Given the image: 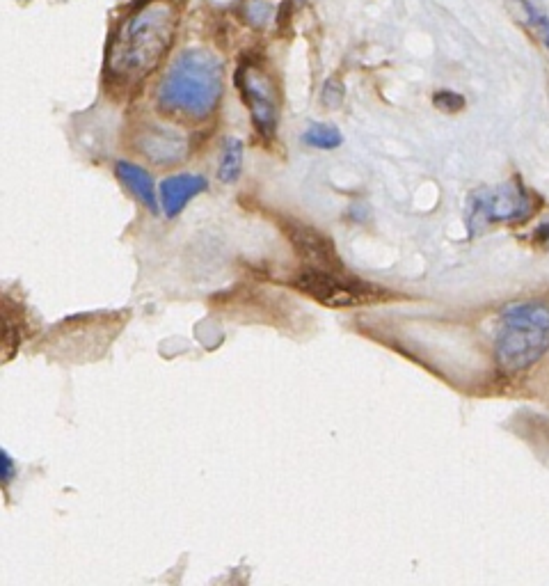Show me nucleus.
Returning <instances> with one entry per match:
<instances>
[{
  "label": "nucleus",
  "instance_id": "4",
  "mask_svg": "<svg viewBox=\"0 0 549 586\" xmlns=\"http://www.w3.org/2000/svg\"><path fill=\"white\" fill-rule=\"evenodd\" d=\"M291 287L305 293L323 307L332 310H346V307H366L376 303H387L394 298V293L378 287V284L360 280V277L348 273L346 268L328 271V268L302 266L291 277Z\"/></svg>",
  "mask_w": 549,
  "mask_h": 586
},
{
  "label": "nucleus",
  "instance_id": "8",
  "mask_svg": "<svg viewBox=\"0 0 549 586\" xmlns=\"http://www.w3.org/2000/svg\"><path fill=\"white\" fill-rule=\"evenodd\" d=\"M138 152L147 156L151 163L158 165H172L179 163L188 154V140L177 129H167V126L149 124L138 133Z\"/></svg>",
  "mask_w": 549,
  "mask_h": 586
},
{
  "label": "nucleus",
  "instance_id": "16",
  "mask_svg": "<svg viewBox=\"0 0 549 586\" xmlns=\"http://www.w3.org/2000/svg\"><path fill=\"white\" fill-rule=\"evenodd\" d=\"M0 479H3L5 488L17 479V463L12 461V456L5 449H0Z\"/></svg>",
  "mask_w": 549,
  "mask_h": 586
},
{
  "label": "nucleus",
  "instance_id": "13",
  "mask_svg": "<svg viewBox=\"0 0 549 586\" xmlns=\"http://www.w3.org/2000/svg\"><path fill=\"white\" fill-rule=\"evenodd\" d=\"M302 142H305V145H309V147H314V149H323V152H330V149L341 147V142H344V136H341L337 126L316 122L305 131V136H302Z\"/></svg>",
  "mask_w": 549,
  "mask_h": 586
},
{
  "label": "nucleus",
  "instance_id": "12",
  "mask_svg": "<svg viewBox=\"0 0 549 586\" xmlns=\"http://www.w3.org/2000/svg\"><path fill=\"white\" fill-rule=\"evenodd\" d=\"M513 3H515V10L522 17V21L527 23L533 33L538 35L540 42H543L545 49L549 51V14L538 10V7L533 5L531 0H513Z\"/></svg>",
  "mask_w": 549,
  "mask_h": 586
},
{
  "label": "nucleus",
  "instance_id": "6",
  "mask_svg": "<svg viewBox=\"0 0 549 586\" xmlns=\"http://www.w3.org/2000/svg\"><path fill=\"white\" fill-rule=\"evenodd\" d=\"M236 85L257 131L264 138H275L277 122H280V97L270 76L261 67L245 62L236 74Z\"/></svg>",
  "mask_w": 549,
  "mask_h": 586
},
{
  "label": "nucleus",
  "instance_id": "7",
  "mask_svg": "<svg viewBox=\"0 0 549 586\" xmlns=\"http://www.w3.org/2000/svg\"><path fill=\"white\" fill-rule=\"evenodd\" d=\"M286 236L293 248H296L298 257L302 259L305 266L314 268H328V271H337V268H344L339 261L337 250H334V243L330 236L318 232L314 227H307L298 223V220H286L284 223Z\"/></svg>",
  "mask_w": 549,
  "mask_h": 586
},
{
  "label": "nucleus",
  "instance_id": "17",
  "mask_svg": "<svg viewBox=\"0 0 549 586\" xmlns=\"http://www.w3.org/2000/svg\"><path fill=\"white\" fill-rule=\"evenodd\" d=\"M341 99H344V90H341V85L337 81H330L325 83V90H323V104L325 106H339Z\"/></svg>",
  "mask_w": 549,
  "mask_h": 586
},
{
  "label": "nucleus",
  "instance_id": "2",
  "mask_svg": "<svg viewBox=\"0 0 549 586\" xmlns=\"http://www.w3.org/2000/svg\"><path fill=\"white\" fill-rule=\"evenodd\" d=\"M222 97V62L206 49L183 51L158 85V108L170 115L202 122Z\"/></svg>",
  "mask_w": 549,
  "mask_h": 586
},
{
  "label": "nucleus",
  "instance_id": "15",
  "mask_svg": "<svg viewBox=\"0 0 549 586\" xmlns=\"http://www.w3.org/2000/svg\"><path fill=\"white\" fill-rule=\"evenodd\" d=\"M433 101H435L437 108L444 110V113H458V110L465 106V99L460 97V94L449 92V90L437 92L435 97H433Z\"/></svg>",
  "mask_w": 549,
  "mask_h": 586
},
{
  "label": "nucleus",
  "instance_id": "18",
  "mask_svg": "<svg viewBox=\"0 0 549 586\" xmlns=\"http://www.w3.org/2000/svg\"><path fill=\"white\" fill-rule=\"evenodd\" d=\"M291 17H293V0H282V5L277 7V14H275L277 28L284 30L286 23L291 21Z\"/></svg>",
  "mask_w": 549,
  "mask_h": 586
},
{
  "label": "nucleus",
  "instance_id": "5",
  "mask_svg": "<svg viewBox=\"0 0 549 586\" xmlns=\"http://www.w3.org/2000/svg\"><path fill=\"white\" fill-rule=\"evenodd\" d=\"M538 204L522 186V181H508L495 188H481L467 202L465 225L469 236L497 223H524L536 213Z\"/></svg>",
  "mask_w": 549,
  "mask_h": 586
},
{
  "label": "nucleus",
  "instance_id": "10",
  "mask_svg": "<svg viewBox=\"0 0 549 586\" xmlns=\"http://www.w3.org/2000/svg\"><path fill=\"white\" fill-rule=\"evenodd\" d=\"M115 172H117V179L122 181V184L131 190V193L138 197V200L145 204V207L151 213H158V200H156V184L154 179H151V174L140 168V165L135 163H126V161H119L115 165Z\"/></svg>",
  "mask_w": 549,
  "mask_h": 586
},
{
  "label": "nucleus",
  "instance_id": "14",
  "mask_svg": "<svg viewBox=\"0 0 549 586\" xmlns=\"http://www.w3.org/2000/svg\"><path fill=\"white\" fill-rule=\"evenodd\" d=\"M275 14L270 0H243L241 3V17L254 30H264Z\"/></svg>",
  "mask_w": 549,
  "mask_h": 586
},
{
  "label": "nucleus",
  "instance_id": "11",
  "mask_svg": "<svg viewBox=\"0 0 549 586\" xmlns=\"http://www.w3.org/2000/svg\"><path fill=\"white\" fill-rule=\"evenodd\" d=\"M243 142L238 138H227L222 142V156L218 165V181L220 184H234L243 172Z\"/></svg>",
  "mask_w": 549,
  "mask_h": 586
},
{
  "label": "nucleus",
  "instance_id": "1",
  "mask_svg": "<svg viewBox=\"0 0 549 586\" xmlns=\"http://www.w3.org/2000/svg\"><path fill=\"white\" fill-rule=\"evenodd\" d=\"M177 12L167 0H151L122 23L108 51V71L135 81L154 71L174 42Z\"/></svg>",
  "mask_w": 549,
  "mask_h": 586
},
{
  "label": "nucleus",
  "instance_id": "3",
  "mask_svg": "<svg viewBox=\"0 0 549 586\" xmlns=\"http://www.w3.org/2000/svg\"><path fill=\"white\" fill-rule=\"evenodd\" d=\"M549 351V303L517 300L499 316L495 342L497 367L508 376L531 369Z\"/></svg>",
  "mask_w": 549,
  "mask_h": 586
},
{
  "label": "nucleus",
  "instance_id": "9",
  "mask_svg": "<svg viewBox=\"0 0 549 586\" xmlns=\"http://www.w3.org/2000/svg\"><path fill=\"white\" fill-rule=\"evenodd\" d=\"M206 188H209V181L200 177V174L181 172L174 174V177H167L161 184L163 213L167 218H177L188 207V202L195 200Z\"/></svg>",
  "mask_w": 549,
  "mask_h": 586
}]
</instances>
